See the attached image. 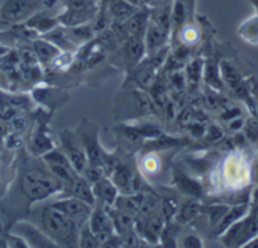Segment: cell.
Returning <instances> with one entry per match:
<instances>
[{
  "instance_id": "cell-1",
  "label": "cell",
  "mask_w": 258,
  "mask_h": 248,
  "mask_svg": "<svg viewBox=\"0 0 258 248\" xmlns=\"http://www.w3.org/2000/svg\"><path fill=\"white\" fill-rule=\"evenodd\" d=\"M41 229L57 247H79L80 227L66 214L49 203L39 214Z\"/></svg>"
},
{
  "instance_id": "cell-2",
  "label": "cell",
  "mask_w": 258,
  "mask_h": 248,
  "mask_svg": "<svg viewBox=\"0 0 258 248\" xmlns=\"http://www.w3.org/2000/svg\"><path fill=\"white\" fill-rule=\"evenodd\" d=\"M21 189L31 202H43L64 190V185L49 171L29 168L23 173Z\"/></svg>"
},
{
  "instance_id": "cell-3",
  "label": "cell",
  "mask_w": 258,
  "mask_h": 248,
  "mask_svg": "<svg viewBox=\"0 0 258 248\" xmlns=\"http://www.w3.org/2000/svg\"><path fill=\"white\" fill-rule=\"evenodd\" d=\"M255 202V209L250 208L249 212L233 223L222 235L220 240L227 247H244L247 242H249L253 237L258 235V202Z\"/></svg>"
},
{
  "instance_id": "cell-4",
  "label": "cell",
  "mask_w": 258,
  "mask_h": 248,
  "mask_svg": "<svg viewBox=\"0 0 258 248\" xmlns=\"http://www.w3.org/2000/svg\"><path fill=\"white\" fill-rule=\"evenodd\" d=\"M48 0H0V19L8 23H22L33 18Z\"/></svg>"
},
{
  "instance_id": "cell-5",
  "label": "cell",
  "mask_w": 258,
  "mask_h": 248,
  "mask_svg": "<svg viewBox=\"0 0 258 248\" xmlns=\"http://www.w3.org/2000/svg\"><path fill=\"white\" fill-rule=\"evenodd\" d=\"M42 158H43V162L46 163L47 168L63 182L64 190L73 185L74 181L80 176V173L74 168L73 163L69 160L68 156L64 155L63 151L52 148L51 151L44 153Z\"/></svg>"
},
{
  "instance_id": "cell-6",
  "label": "cell",
  "mask_w": 258,
  "mask_h": 248,
  "mask_svg": "<svg viewBox=\"0 0 258 248\" xmlns=\"http://www.w3.org/2000/svg\"><path fill=\"white\" fill-rule=\"evenodd\" d=\"M59 142H61L62 151L71 161L74 168L80 175H83L89 165V157L80 136L68 130L62 131L59 133Z\"/></svg>"
},
{
  "instance_id": "cell-7",
  "label": "cell",
  "mask_w": 258,
  "mask_h": 248,
  "mask_svg": "<svg viewBox=\"0 0 258 248\" xmlns=\"http://www.w3.org/2000/svg\"><path fill=\"white\" fill-rule=\"evenodd\" d=\"M98 9L94 0H66V11L57 21L68 27L81 26L94 18Z\"/></svg>"
},
{
  "instance_id": "cell-8",
  "label": "cell",
  "mask_w": 258,
  "mask_h": 248,
  "mask_svg": "<svg viewBox=\"0 0 258 248\" xmlns=\"http://www.w3.org/2000/svg\"><path fill=\"white\" fill-rule=\"evenodd\" d=\"M88 224L98 238L100 247H105L106 243L116 234L108 208L101 205H94Z\"/></svg>"
},
{
  "instance_id": "cell-9",
  "label": "cell",
  "mask_w": 258,
  "mask_h": 248,
  "mask_svg": "<svg viewBox=\"0 0 258 248\" xmlns=\"http://www.w3.org/2000/svg\"><path fill=\"white\" fill-rule=\"evenodd\" d=\"M51 204L58 210H61L63 214L70 217L80 228L89 222V218H90L91 212L94 209V205L89 204V203L84 202L79 198L73 197V195L54 200Z\"/></svg>"
},
{
  "instance_id": "cell-10",
  "label": "cell",
  "mask_w": 258,
  "mask_h": 248,
  "mask_svg": "<svg viewBox=\"0 0 258 248\" xmlns=\"http://www.w3.org/2000/svg\"><path fill=\"white\" fill-rule=\"evenodd\" d=\"M12 233L23 238L28 247H57L56 243L49 239L41 228L29 222H18L13 227Z\"/></svg>"
},
{
  "instance_id": "cell-11",
  "label": "cell",
  "mask_w": 258,
  "mask_h": 248,
  "mask_svg": "<svg viewBox=\"0 0 258 248\" xmlns=\"http://www.w3.org/2000/svg\"><path fill=\"white\" fill-rule=\"evenodd\" d=\"M170 36V29H166L165 27L160 26V24L150 19L145 33V44L147 53L156 54L162 51L163 48H167Z\"/></svg>"
},
{
  "instance_id": "cell-12",
  "label": "cell",
  "mask_w": 258,
  "mask_h": 248,
  "mask_svg": "<svg viewBox=\"0 0 258 248\" xmlns=\"http://www.w3.org/2000/svg\"><path fill=\"white\" fill-rule=\"evenodd\" d=\"M93 185L94 198H95V205H101L105 208H111L115 204L119 197V190L109 176L99 178Z\"/></svg>"
},
{
  "instance_id": "cell-13",
  "label": "cell",
  "mask_w": 258,
  "mask_h": 248,
  "mask_svg": "<svg viewBox=\"0 0 258 248\" xmlns=\"http://www.w3.org/2000/svg\"><path fill=\"white\" fill-rule=\"evenodd\" d=\"M120 53L124 61H125L129 66L138 65V64L142 61L143 57H145V54L147 53L145 44V37H126L120 47Z\"/></svg>"
},
{
  "instance_id": "cell-14",
  "label": "cell",
  "mask_w": 258,
  "mask_h": 248,
  "mask_svg": "<svg viewBox=\"0 0 258 248\" xmlns=\"http://www.w3.org/2000/svg\"><path fill=\"white\" fill-rule=\"evenodd\" d=\"M148 21H150V8L145 6H140L137 12L128 21L124 22L121 26H123L126 36L145 37Z\"/></svg>"
},
{
  "instance_id": "cell-15",
  "label": "cell",
  "mask_w": 258,
  "mask_h": 248,
  "mask_svg": "<svg viewBox=\"0 0 258 248\" xmlns=\"http://www.w3.org/2000/svg\"><path fill=\"white\" fill-rule=\"evenodd\" d=\"M109 177L115 183L120 194H131V190H135L136 175L126 165L118 163L116 166H114Z\"/></svg>"
},
{
  "instance_id": "cell-16",
  "label": "cell",
  "mask_w": 258,
  "mask_h": 248,
  "mask_svg": "<svg viewBox=\"0 0 258 248\" xmlns=\"http://www.w3.org/2000/svg\"><path fill=\"white\" fill-rule=\"evenodd\" d=\"M249 212V204L248 202L240 203V204L234 205V207H230L229 210L224 214V217L220 219V222L218 223L217 227L214 228V233L217 237H220L230 225L234 222H237L238 219H240L242 217H244L247 213Z\"/></svg>"
},
{
  "instance_id": "cell-17",
  "label": "cell",
  "mask_w": 258,
  "mask_h": 248,
  "mask_svg": "<svg viewBox=\"0 0 258 248\" xmlns=\"http://www.w3.org/2000/svg\"><path fill=\"white\" fill-rule=\"evenodd\" d=\"M138 8L140 6L131 3L128 0H115L108 8V14L114 23L123 24L137 12Z\"/></svg>"
},
{
  "instance_id": "cell-18",
  "label": "cell",
  "mask_w": 258,
  "mask_h": 248,
  "mask_svg": "<svg viewBox=\"0 0 258 248\" xmlns=\"http://www.w3.org/2000/svg\"><path fill=\"white\" fill-rule=\"evenodd\" d=\"M173 182L176 188L183 194L188 195L192 198H200L203 194V189L200 183H198L195 180H191L187 175L180 170H176L173 173Z\"/></svg>"
},
{
  "instance_id": "cell-19",
  "label": "cell",
  "mask_w": 258,
  "mask_h": 248,
  "mask_svg": "<svg viewBox=\"0 0 258 248\" xmlns=\"http://www.w3.org/2000/svg\"><path fill=\"white\" fill-rule=\"evenodd\" d=\"M66 190H70V195L79 198L84 202L89 203L91 205H95V198L93 193V185L90 181L86 180L83 175L79 176L71 186H69Z\"/></svg>"
},
{
  "instance_id": "cell-20",
  "label": "cell",
  "mask_w": 258,
  "mask_h": 248,
  "mask_svg": "<svg viewBox=\"0 0 258 248\" xmlns=\"http://www.w3.org/2000/svg\"><path fill=\"white\" fill-rule=\"evenodd\" d=\"M203 212V207L198 200H187L183 203L180 208L177 209L175 215V219L178 224H183V223H190L192 220L197 219Z\"/></svg>"
},
{
  "instance_id": "cell-21",
  "label": "cell",
  "mask_w": 258,
  "mask_h": 248,
  "mask_svg": "<svg viewBox=\"0 0 258 248\" xmlns=\"http://www.w3.org/2000/svg\"><path fill=\"white\" fill-rule=\"evenodd\" d=\"M37 57L43 62H53L59 56V47L49 42L48 39H39L34 43Z\"/></svg>"
},
{
  "instance_id": "cell-22",
  "label": "cell",
  "mask_w": 258,
  "mask_h": 248,
  "mask_svg": "<svg viewBox=\"0 0 258 248\" xmlns=\"http://www.w3.org/2000/svg\"><path fill=\"white\" fill-rule=\"evenodd\" d=\"M79 247L84 248H95L100 247V243H99L98 238L94 234L93 230L90 229L89 224H84L80 228V233H79Z\"/></svg>"
},
{
  "instance_id": "cell-23",
  "label": "cell",
  "mask_w": 258,
  "mask_h": 248,
  "mask_svg": "<svg viewBox=\"0 0 258 248\" xmlns=\"http://www.w3.org/2000/svg\"><path fill=\"white\" fill-rule=\"evenodd\" d=\"M229 205H220V204H215V205H210L208 208H203V210L207 214L208 220H209V224L212 225L213 229L217 227L218 223L220 222L223 217H224L225 213L229 210Z\"/></svg>"
},
{
  "instance_id": "cell-24",
  "label": "cell",
  "mask_w": 258,
  "mask_h": 248,
  "mask_svg": "<svg viewBox=\"0 0 258 248\" xmlns=\"http://www.w3.org/2000/svg\"><path fill=\"white\" fill-rule=\"evenodd\" d=\"M178 224V223H177ZM175 223H171V220L165 223V227H163L162 232H161L160 242H163V244L167 245V247H175L176 240H177V234H178V227Z\"/></svg>"
},
{
  "instance_id": "cell-25",
  "label": "cell",
  "mask_w": 258,
  "mask_h": 248,
  "mask_svg": "<svg viewBox=\"0 0 258 248\" xmlns=\"http://www.w3.org/2000/svg\"><path fill=\"white\" fill-rule=\"evenodd\" d=\"M245 126V132H247V136L253 141H258V118L254 116V118L249 119Z\"/></svg>"
},
{
  "instance_id": "cell-26",
  "label": "cell",
  "mask_w": 258,
  "mask_h": 248,
  "mask_svg": "<svg viewBox=\"0 0 258 248\" xmlns=\"http://www.w3.org/2000/svg\"><path fill=\"white\" fill-rule=\"evenodd\" d=\"M182 247L186 248H200L203 247V242L199 237L197 235H187V237L183 238L182 240Z\"/></svg>"
},
{
  "instance_id": "cell-27",
  "label": "cell",
  "mask_w": 258,
  "mask_h": 248,
  "mask_svg": "<svg viewBox=\"0 0 258 248\" xmlns=\"http://www.w3.org/2000/svg\"><path fill=\"white\" fill-rule=\"evenodd\" d=\"M115 0H100V13H108V8L110 7L111 3H114Z\"/></svg>"
},
{
  "instance_id": "cell-28",
  "label": "cell",
  "mask_w": 258,
  "mask_h": 248,
  "mask_svg": "<svg viewBox=\"0 0 258 248\" xmlns=\"http://www.w3.org/2000/svg\"><path fill=\"white\" fill-rule=\"evenodd\" d=\"M249 94H252V95L258 100V83L255 80H253L252 84H250Z\"/></svg>"
},
{
  "instance_id": "cell-29",
  "label": "cell",
  "mask_w": 258,
  "mask_h": 248,
  "mask_svg": "<svg viewBox=\"0 0 258 248\" xmlns=\"http://www.w3.org/2000/svg\"><path fill=\"white\" fill-rule=\"evenodd\" d=\"M244 247L247 248H258V235L253 237L249 242H247L244 244Z\"/></svg>"
},
{
  "instance_id": "cell-30",
  "label": "cell",
  "mask_w": 258,
  "mask_h": 248,
  "mask_svg": "<svg viewBox=\"0 0 258 248\" xmlns=\"http://www.w3.org/2000/svg\"><path fill=\"white\" fill-rule=\"evenodd\" d=\"M160 0H140V6H145V7H152L155 4H157Z\"/></svg>"
},
{
  "instance_id": "cell-31",
  "label": "cell",
  "mask_w": 258,
  "mask_h": 248,
  "mask_svg": "<svg viewBox=\"0 0 258 248\" xmlns=\"http://www.w3.org/2000/svg\"><path fill=\"white\" fill-rule=\"evenodd\" d=\"M0 247H8V243H7V240H4L3 238H0Z\"/></svg>"
},
{
  "instance_id": "cell-32",
  "label": "cell",
  "mask_w": 258,
  "mask_h": 248,
  "mask_svg": "<svg viewBox=\"0 0 258 248\" xmlns=\"http://www.w3.org/2000/svg\"><path fill=\"white\" fill-rule=\"evenodd\" d=\"M128 2H131V3L137 4V6H140V0H128Z\"/></svg>"
},
{
  "instance_id": "cell-33",
  "label": "cell",
  "mask_w": 258,
  "mask_h": 248,
  "mask_svg": "<svg viewBox=\"0 0 258 248\" xmlns=\"http://www.w3.org/2000/svg\"><path fill=\"white\" fill-rule=\"evenodd\" d=\"M250 2H252V3L255 6V8L258 9V0H250Z\"/></svg>"
},
{
  "instance_id": "cell-34",
  "label": "cell",
  "mask_w": 258,
  "mask_h": 248,
  "mask_svg": "<svg viewBox=\"0 0 258 248\" xmlns=\"http://www.w3.org/2000/svg\"><path fill=\"white\" fill-rule=\"evenodd\" d=\"M254 200H258V189L254 192Z\"/></svg>"
},
{
  "instance_id": "cell-35",
  "label": "cell",
  "mask_w": 258,
  "mask_h": 248,
  "mask_svg": "<svg viewBox=\"0 0 258 248\" xmlns=\"http://www.w3.org/2000/svg\"><path fill=\"white\" fill-rule=\"evenodd\" d=\"M257 202H258V200H257ZM257 215H258V209H257Z\"/></svg>"
}]
</instances>
